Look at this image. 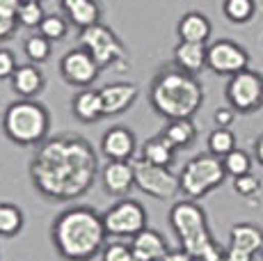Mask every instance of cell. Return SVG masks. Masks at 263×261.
Returning a JSON list of instances; mask_svg holds the SVG:
<instances>
[{
  "label": "cell",
  "mask_w": 263,
  "mask_h": 261,
  "mask_svg": "<svg viewBox=\"0 0 263 261\" xmlns=\"http://www.w3.org/2000/svg\"><path fill=\"white\" fill-rule=\"evenodd\" d=\"M14 21H16L14 16H3V14H0V39L9 37V34L14 32Z\"/></svg>",
  "instance_id": "obj_39"
},
{
  "label": "cell",
  "mask_w": 263,
  "mask_h": 261,
  "mask_svg": "<svg viewBox=\"0 0 263 261\" xmlns=\"http://www.w3.org/2000/svg\"><path fill=\"white\" fill-rule=\"evenodd\" d=\"M103 222L112 238H133L146 229V209L135 199H119L103 213Z\"/></svg>",
  "instance_id": "obj_7"
},
{
  "label": "cell",
  "mask_w": 263,
  "mask_h": 261,
  "mask_svg": "<svg viewBox=\"0 0 263 261\" xmlns=\"http://www.w3.org/2000/svg\"><path fill=\"white\" fill-rule=\"evenodd\" d=\"M96 154L78 135L53 138L39 147L30 163V177L39 193L53 202L78 199L96 179Z\"/></svg>",
  "instance_id": "obj_1"
},
{
  "label": "cell",
  "mask_w": 263,
  "mask_h": 261,
  "mask_svg": "<svg viewBox=\"0 0 263 261\" xmlns=\"http://www.w3.org/2000/svg\"><path fill=\"white\" fill-rule=\"evenodd\" d=\"M229 245L256 254L263 250V229L252 222H238L229 229Z\"/></svg>",
  "instance_id": "obj_17"
},
{
  "label": "cell",
  "mask_w": 263,
  "mask_h": 261,
  "mask_svg": "<svg viewBox=\"0 0 263 261\" xmlns=\"http://www.w3.org/2000/svg\"><path fill=\"white\" fill-rule=\"evenodd\" d=\"M199 261H227V250L217 245V248H213L211 252H206Z\"/></svg>",
  "instance_id": "obj_40"
},
{
  "label": "cell",
  "mask_w": 263,
  "mask_h": 261,
  "mask_svg": "<svg viewBox=\"0 0 263 261\" xmlns=\"http://www.w3.org/2000/svg\"><path fill=\"white\" fill-rule=\"evenodd\" d=\"M60 69H62V76L71 85L87 87V85H92L96 80L101 67L94 62V58L85 51V48H78V51H71V53L64 55Z\"/></svg>",
  "instance_id": "obj_12"
},
{
  "label": "cell",
  "mask_w": 263,
  "mask_h": 261,
  "mask_svg": "<svg viewBox=\"0 0 263 261\" xmlns=\"http://www.w3.org/2000/svg\"><path fill=\"white\" fill-rule=\"evenodd\" d=\"M247 62H250L247 53L236 42H227V39L215 42L209 48V58H206V64L222 76H236V73L245 71Z\"/></svg>",
  "instance_id": "obj_11"
},
{
  "label": "cell",
  "mask_w": 263,
  "mask_h": 261,
  "mask_svg": "<svg viewBox=\"0 0 263 261\" xmlns=\"http://www.w3.org/2000/svg\"><path fill=\"white\" fill-rule=\"evenodd\" d=\"M179 34L183 42H192V44H204L211 37V23L204 14L199 12H190L185 14L179 21Z\"/></svg>",
  "instance_id": "obj_20"
},
{
  "label": "cell",
  "mask_w": 263,
  "mask_h": 261,
  "mask_svg": "<svg viewBox=\"0 0 263 261\" xmlns=\"http://www.w3.org/2000/svg\"><path fill=\"white\" fill-rule=\"evenodd\" d=\"M234 190L240 195V197H254L261 190V181L254 177V174H242V177L234 179Z\"/></svg>",
  "instance_id": "obj_33"
},
{
  "label": "cell",
  "mask_w": 263,
  "mask_h": 261,
  "mask_svg": "<svg viewBox=\"0 0 263 261\" xmlns=\"http://www.w3.org/2000/svg\"><path fill=\"white\" fill-rule=\"evenodd\" d=\"M44 18L46 16H44L42 5L39 3H25L23 0V5L18 7V12H16V21L21 23V26H25V28H39Z\"/></svg>",
  "instance_id": "obj_29"
},
{
  "label": "cell",
  "mask_w": 263,
  "mask_h": 261,
  "mask_svg": "<svg viewBox=\"0 0 263 261\" xmlns=\"http://www.w3.org/2000/svg\"><path fill=\"white\" fill-rule=\"evenodd\" d=\"M73 115L80 119V122H99L103 117V99H101V92H94V89H83L78 97L73 99Z\"/></svg>",
  "instance_id": "obj_19"
},
{
  "label": "cell",
  "mask_w": 263,
  "mask_h": 261,
  "mask_svg": "<svg viewBox=\"0 0 263 261\" xmlns=\"http://www.w3.org/2000/svg\"><path fill=\"white\" fill-rule=\"evenodd\" d=\"M39 32H42L48 42H58V39H62L64 34H67V23L60 16H46L42 21V26H39Z\"/></svg>",
  "instance_id": "obj_32"
},
{
  "label": "cell",
  "mask_w": 263,
  "mask_h": 261,
  "mask_svg": "<svg viewBox=\"0 0 263 261\" xmlns=\"http://www.w3.org/2000/svg\"><path fill=\"white\" fill-rule=\"evenodd\" d=\"M261 261H263V250H261Z\"/></svg>",
  "instance_id": "obj_43"
},
{
  "label": "cell",
  "mask_w": 263,
  "mask_h": 261,
  "mask_svg": "<svg viewBox=\"0 0 263 261\" xmlns=\"http://www.w3.org/2000/svg\"><path fill=\"white\" fill-rule=\"evenodd\" d=\"M12 85H14V92L23 99H32L34 94H39L44 85V78L39 73L37 67L32 64H25V67H18L12 76Z\"/></svg>",
  "instance_id": "obj_22"
},
{
  "label": "cell",
  "mask_w": 263,
  "mask_h": 261,
  "mask_svg": "<svg viewBox=\"0 0 263 261\" xmlns=\"http://www.w3.org/2000/svg\"><path fill=\"white\" fill-rule=\"evenodd\" d=\"M135 135L124 126H112L105 130L103 140H101V149H103L108 160H130L135 154Z\"/></svg>",
  "instance_id": "obj_14"
},
{
  "label": "cell",
  "mask_w": 263,
  "mask_h": 261,
  "mask_svg": "<svg viewBox=\"0 0 263 261\" xmlns=\"http://www.w3.org/2000/svg\"><path fill=\"white\" fill-rule=\"evenodd\" d=\"M130 250H133L135 261H163L165 254L170 252L167 240L156 229H144L130 240Z\"/></svg>",
  "instance_id": "obj_15"
},
{
  "label": "cell",
  "mask_w": 263,
  "mask_h": 261,
  "mask_svg": "<svg viewBox=\"0 0 263 261\" xmlns=\"http://www.w3.org/2000/svg\"><path fill=\"white\" fill-rule=\"evenodd\" d=\"M21 5H23V0H0V14L16 18V12Z\"/></svg>",
  "instance_id": "obj_37"
},
{
  "label": "cell",
  "mask_w": 263,
  "mask_h": 261,
  "mask_svg": "<svg viewBox=\"0 0 263 261\" xmlns=\"http://www.w3.org/2000/svg\"><path fill=\"white\" fill-rule=\"evenodd\" d=\"M224 14L234 23L250 21L254 14V0H224Z\"/></svg>",
  "instance_id": "obj_28"
},
{
  "label": "cell",
  "mask_w": 263,
  "mask_h": 261,
  "mask_svg": "<svg viewBox=\"0 0 263 261\" xmlns=\"http://www.w3.org/2000/svg\"><path fill=\"white\" fill-rule=\"evenodd\" d=\"M151 105L165 119H190L204 101V89L190 73L167 71L151 85Z\"/></svg>",
  "instance_id": "obj_3"
},
{
  "label": "cell",
  "mask_w": 263,
  "mask_h": 261,
  "mask_svg": "<svg viewBox=\"0 0 263 261\" xmlns=\"http://www.w3.org/2000/svg\"><path fill=\"white\" fill-rule=\"evenodd\" d=\"M254 156H256V160H259V165L263 167V135L256 140V144H254Z\"/></svg>",
  "instance_id": "obj_41"
},
{
  "label": "cell",
  "mask_w": 263,
  "mask_h": 261,
  "mask_svg": "<svg viewBox=\"0 0 263 261\" xmlns=\"http://www.w3.org/2000/svg\"><path fill=\"white\" fill-rule=\"evenodd\" d=\"M50 117L42 103L32 101V99H21L7 105L3 115V128L12 142L30 147V144H39L48 133Z\"/></svg>",
  "instance_id": "obj_5"
},
{
  "label": "cell",
  "mask_w": 263,
  "mask_h": 261,
  "mask_svg": "<svg viewBox=\"0 0 263 261\" xmlns=\"http://www.w3.org/2000/svg\"><path fill=\"white\" fill-rule=\"evenodd\" d=\"M101 99H103L105 115H119L135 103V99H138V87H135L133 83L105 85V87L101 89Z\"/></svg>",
  "instance_id": "obj_16"
},
{
  "label": "cell",
  "mask_w": 263,
  "mask_h": 261,
  "mask_svg": "<svg viewBox=\"0 0 263 261\" xmlns=\"http://www.w3.org/2000/svg\"><path fill=\"white\" fill-rule=\"evenodd\" d=\"M222 165H224L227 177H234V179L252 172V158H250V154L242 152V149H234L231 154H227V156L222 158Z\"/></svg>",
  "instance_id": "obj_27"
},
{
  "label": "cell",
  "mask_w": 263,
  "mask_h": 261,
  "mask_svg": "<svg viewBox=\"0 0 263 261\" xmlns=\"http://www.w3.org/2000/svg\"><path fill=\"white\" fill-rule=\"evenodd\" d=\"M213 119H215L217 128H229L231 124H234V119H236V110L234 108H217Z\"/></svg>",
  "instance_id": "obj_35"
},
{
  "label": "cell",
  "mask_w": 263,
  "mask_h": 261,
  "mask_svg": "<svg viewBox=\"0 0 263 261\" xmlns=\"http://www.w3.org/2000/svg\"><path fill=\"white\" fill-rule=\"evenodd\" d=\"M25 55H28L32 62H44V60L50 55V42L44 34H37V37H30L25 42Z\"/></svg>",
  "instance_id": "obj_30"
},
{
  "label": "cell",
  "mask_w": 263,
  "mask_h": 261,
  "mask_svg": "<svg viewBox=\"0 0 263 261\" xmlns=\"http://www.w3.org/2000/svg\"><path fill=\"white\" fill-rule=\"evenodd\" d=\"M101 254H103V261H135L130 245L121 243V240L105 243V248H103V252Z\"/></svg>",
  "instance_id": "obj_31"
},
{
  "label": "cell",
  "mask_w": 263,
  "mask_h": 261,
  "mask_svg": "<svg viewBox=\"0 0 263 261\" xmlns=\"http://www.w3.org/2000/svg\"><path fill=\"white\" fill-rule=\"evenodd\" d=\"M103 188L115 197H124L135 185V167L128 160H108L101 172Z\"/></svg>",
  "instance_id": "obj_13"
},
{
  "label": "cell",
  "mask_w": 263,
  "mask_h": 261,
  "mask_svg": "<svg viewBox=\"0 0 263 261\" xmlns=\"http://www.w3.org/2000/svg\"><path fill=\"white\" fill-rule=\"evenodd\" d=\"M227 99L238 113H254L263 105V76L256 71H245L231 76L227 85Z\"/></svg>",
  "instance_id": "obj_10"
},
{
  "label": "cell",
  "mask_w": 263,
  "mask_h": 261,
  "mask_svg": "<svg viewBox=\"0 0 263 261\" xmlns=\"http://www.w3.org/2000/svg\"><path fill=\"white\" fill-rule=\"evenodd\" d=\"M25 3H39V0H25Z\"/></svg>",
  "instance_id": "obj_42"
},
{
  "label": "cell",
  "mask_w": 263,
  "mask_h": 261,
  "mask_svg": "<svg viewBox=\"0 0 263 261\" xmlns=\"http://www.w3.org/2000/svg\"><path fill=\"white\" fill-rule=\"evenodd\" d=\"M78 42L83 44L85 51L92 55L99 67H108L115 60L124 58V48H121L119 39L115 37V32L108 26H101V23L80 28Z\"/></svg>",
  "instance_id": "obj_9"
},
{
  "label": "cell",
  "mask_w": 263,
  "mask_h": 261,
  "mask_svg": "<svg viewBox=\"0 0 263 261\" xmlns=\"http://www.w3.org/2000/svg\"><path fill=\"white\" fill-rule=\"evenodd\" d=\"M174 149H176L174 144L160 133L144 142L142 160H146V163H151V165H160V167H170L172 160H174Z\"/></svg>",
  "instance_id": "obj_21"
},
{
  "label": "cell",
  "mask_w": 263,
  "mask_h": 261,
  "mask_svg": "<svg viewBox=\"0 0 263 261\" xmlns=\"http://www.w3.org/2000/svg\"><path fill=\"white\" fill-rule=\"evenodd\" d=\"M176 64L183 69L185 73H197L206 67V58H209V48L204 44H192V42H183L176 46L174 51Z\"/></svg>",
  "instance_id": "obj_18"
},
{
  "label": "cell",
  "mask_w": 263,
  "mask_h": 261,
  "mask_svg": "<svg viewBox=\"0 0 263 261\" xmlns=\"http://www.w3.org/2000/svg\"><path fill=\"white\" fill-rule=\"evenodd\" d=\"M163 135L176 149H181V147H188L192 140H195L197 128L192 124V119H172L167 124V128L163 130Z\"/></svg>",
  "instance_id": "obj_24"
},
{
  "label": "cell",
  "mask_w": 263,
  "mask_h": 261,
  "mask_svg": "<svg viewBox=\"0 0 263 261\" xmlns=\"http://www.w3.org/2000/svg\"><path fill=\"white\" fill-rule=\"evenodd\" d=\"M163 261H197V259L190 252H185L183 248H176V250H170Z\"/></svg>",
  "instance_id": "obj_38"
},
{
  "label": "cell",
  "mask_w": 263,
  "mask_h": 261,
  "mask_svg": "<svg viewBox=\"0 0 263 261\" xmlns=\"http://www.w3.org/2000/svg\"><path fill=\"white\" fill-rule=\"evenodd\" d=\"M224 179L227 172L222 158L213 156V154H199V156L190 158L179 174L181 193L188 199H195V202L206 197L211 190L220 188Z\"/></svg>",
  "instance_id": "obj_6"
},
{
  "label": "cell",
  "mask_w": 263,
  "mask_h": 261,
  "mask_svg": "<svg viewBox=\"0 0 263 261\" xmlns=\"http://www.w3.org/2000/svg\"><path fill=\"white\" fill-rule=\"evenodd\" d=\"M103 215L92 207H71L58 215L50 225V240L62 259L92 261L105 248Z\"/></svg>",
  "instance_id": "obj_2"
},
{
  "label": "cell",
  "mask_w": 263,
  "mask_h": 261,
  "mask_svg": "<svg viewBox=\"0 0 263 261\" xmlns=\"http://www.w3.org/2000/svg\"><path fill=\"white\" fill-rule=\"evenodd\" d=\"M234 149H236V135L229 128H215L209 135V154H213V156L224 158Z\"/></svg>",
  "instance_id": "obj_26"
},
{
  "label": "cell",
  "mask_w": 263,
  "mask_h": 261,
  "mask_svg": "<svg viewBox=\"0 0 263 261\" xmlns=\"http://www.w3.org/2000/svg\"><path fill=\"white\" fill-rule=\"evenodd\" d=\"M23 211L16 204H0V236L12 238L23 229Z\"/></svg>",
  "instance_id": "obj_25"
},
{
  "label": "cell",
  "mask_w": 263,
  "mask_h": 261,
  "mask_svg": "<svg viewBox=\"0 0 263 261\" xmlns=\"http://www.w3.org/2000/svg\"><path fill=\"white\" fill-rule=\"evenodd\" d=\"M16 60L9 51H0V78H12L16 71Z\"/></svg>",
  "instance_id": "obj_34"
},
{
  "label": "cell",
  "mask_w": 263,
  "mask_h": 261,
  "mask_svg": "<svg viewBox=\"0 0 263 261\" xmlns=\"http://www.w3.org/2000/svg\"><path fill=\"white\" fill-rule=\"evenodd\" d=\"M133 167H135V188L142 190L149 197L172 199V197H176V193H181L179 177L170 167L151 165L142 158L138 163H133Z\"/></svg>",
  "instance_id": "obj_8"
},
{
  "label": "cell",
  "mask_w": 263,
  "mask_h": 261,
  "mask_svg": "<svg viewBox=\"0 0 263 261\" xmlns=\"http://www.w3.org/2000/svg\"><path fill=\"white\" fill-rule=\"evenodd\" d=\"M170 227L174 229L179 245L199 261L206 252L217 248V240L211 234L206 211L195 199H181L170 211Z\"/></svg>",
  "instance_id": "obj_4"
},
{
  "label": "cell",
  "mask_w": 263,
  "mask_h": 261,
  "mask_svg": "<svg viewBox=\"0 0 263 261\" xmlns=\"http://www.w3.org/2000/svg\"><path fill=\"white\" fill-rule=\"evenodd\" d=\"M62 7L69 14V18L80 28L99 23V7L94 0H62Z\"/></svg>",
  "instance_id": "obj_23"
},
{
  "label": "cell",
  "mask_w": 263,
  "mask_h": 261,
  "mask_svg": "<svg viewBox=\"0 0 263 261\" xmlns=\"http://www.w3.org/2000/svg\"><path fill=\"white\" fill-rule=\"evenodd\" d=\"M227 261H254V254L247 252V250L236 248V245H229L227 248Z\"/></svg>",
  "instance_id": "obj_36"
}]
</instances>
